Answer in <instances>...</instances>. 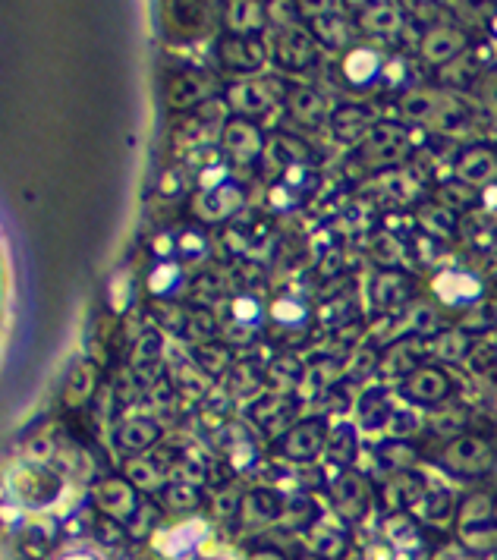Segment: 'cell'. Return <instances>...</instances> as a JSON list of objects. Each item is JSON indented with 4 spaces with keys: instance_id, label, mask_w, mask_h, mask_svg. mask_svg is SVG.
I'll return each mask as SVG.
<instances>
[{
    "instance_id": "cell-23",
    "label": "cell",
    "mask_w": 497,
    "mask_h": 560,
    "mask_svg": "<svg viewBox=\"0 0 497 560\" xmlns=\"http://www.w3.org/2000/svg\"><path fill=\"white\" fill-rule=\"evenodd\" d=\"M309 542H312V551L321 557V560H337L347 551L350 538L343 532L337 523H328V520H318L312 529H309Z\"/></svg>"
},
{
    "instance_id": "cell-7",
    "label": "cell",
    "mask_w": 497,
    "mask_h": 560,
    "mask_svg": "<svg viewBox=\"0 0 497 560\" xmlns=\"http://www.w3.org/2000/svg\"><path fill=\"white\" fill-rule=\"evenodd\" d=\"M450 391H453L450 375L438 369V365H422L419 372H413L403 381V397L419 406H438L450 397Z\"/></svg>"
},
{
    "instance_id": "cell-27",
    "label": "cell",
    "mask_w": 497,
    "mask_h": 560,
    "mask_svg": "<svg viewBox=\"0 0 497 560\" xmlns=\"http://www.w3.org/2000/svg\"><path fill=\"white\" fill-rule=\"evenodd\" d=\"M343 73H347V79L353 85H372L378 76H384V67H381V57L375 51L359 48L343 60Z\"/></svg>"
},
{
    "instance_id": "cell-17",
    "label": "cell",
    "mask_w": 497,
    "mask_h": 560,
    "mask_svg": "<svg viewBox=\"0 0 497 560\" xmlns=\"http://www.w3.org/2000/svg\"><path fill=\"white\" fill-rule=\"evenodd\" d=\"M271 89H274V82H240L227 92V101L240 117H255L271 107V101L277 95Z\"/></svg>"
},
{
    "instance_id": "cell-30",
    "label": "cell",
    "mask_w": 497,
    "mask_h": 560,
    "mask_svg": "<svg viewBox=\"0 0 497 560\" xmlns=\"http://www.w3.org/2000/svg\"><path fill=\"white\" fill-rule=\"evenodd\" d=\"M57 532L60 526L54 520H35L26 526L23 532V551L32 557V560H41L54 545H57Z\"/></svg>"
},
{
    "instance_id": "cell-15",
    "label": "cell",
    "mask_w": 497,
    "mask_h": 560,
    "mask_svg": "<svg viewBox=\"0 0 497 560\" xmlns=\"http://www.w3.org/2000/svg\"><path fill=\"white\" fill-rule=\"evenodd\" d=\"M211 95V82L202 73H177L170 76L167 82V104L177 107V111H192V107H199L205 98Z\"/></svg>"
},
{
    "instance_id": "cell-1",
    "label": "cell",
    "mask_w": 497,
    "mask_h": 560,
    "mask_svg": "<svg viewBox=\"0 0 497 560\" xmlns=\"http://www.w3.org/2000/svg\"><path fill=\"white\" fill-rule=\"evenodd\" d=\"M460 542L469 551H497V494H472L457 513Z\"/></svg>"
},
{
    "instance_id": "cell-3",
    "label": "cell",
    "mask_w": 497,
    "mask_h": 560,
    "mask_svg": "<svg viewBox=\"0 0 497 560\" xmlns=\"http://www.w3.org/2000/svg\"><path fill=\"white\" fill-rule=\"evenodd\" d=\"M98 507L104 516H111V520L123 523V526H133L136 516L142 513V501H139V488L129 482L126 476L117 479H104L101 488L95 491Z\"/></svg>"
},
{
    "instance_id": "cell-52",
    "label": "cell",
    "mask_w": 497,
    "mask_h": 560,
    "mask_svg": "<svg viewBox=\"0 0 497 560\" xmlns=\"http://www.w3.org/2000/svg\"><path fill=\"white\" fill-rule=\"evenodd\" d=\"M409 328L416 334H431L438 328V318H435V309L431 306H416L413 309V321H409Z\"/></svg>"
},
{
    "instance_id": "cell-41",
    "label": "cell",
    "mask_w": 497,
    "mask_h": 560,
    "mask_svg": "<svg viewBox=\"0 0 497 560\" xmlns=\"http://www.w3.org/2000/svg\"><path fill=\"white\" fill-rule=\"evenodd\" d=\"M419 428H422V419L416 409H394V416L387 422L384 432L391 441H406V438H413Z\"/></svg>"
},
{
    "instance_id": "cell-16",
    "label": "cell",
    "mask_w": 497,
    "mask_h": 560,
    "mask_svg": "<svg viewBox=\"0 0 497 560\" xmlns=\"http://www.w3.org/2000/svg\"><path fill=\"white\" fill-rule=\"evenodd\" d=\"M331 126H334V136L347 145H356V142H365V136L372 133L378 126L372 120V111L362 104H347V107H337L334 117H331Z\"/></svg>"
},
{
    "instance_id": "cell-8",
    "label": "cell",
    "mask_w": 497,
    "mask_h": 560,
    "mask_svg": "<svg viewBox=\"0 0 497 560\" xmlns=\"http://www.w3.org/2000/svg\"><path fill=\"white\" fill-rule=\"evenodd\" d=\"M13 491L19 494V501L45 507L60 494V476L54 469L35 463V466H26V469L16 472V476H13Z\"/></svg>"
},
{
    "instance_id": "cell-35",
    "label": "cell",
    "mask_w": 497,
    "mask_h": 560,
    "mask_svg": "<svg viewBox=\"0 0 497 560\" xmlns=\"http://www.w3.org/2000/svg\"><path fill=\"white\" fill-rule=\"evenodd\" d=\"M126 479L139 491H161V469L145 457H133L126 463Z\"/></svg>"
},
{
    "instance_id": "cell-32",
    "label": "cell",
    "mask_w": 497,
    "mask_h": 560,
    "mask_svg": "<svg viewBox=\"0 0 497 560\" xmlns=\"http://www.w3.org/2000/svg\"><path fill=\"white\" fill-rule=\"evenodd\" d=\"M158 498L167 510H174V513H186V510H196L199 501H202V494L196 485H189V482H167L161 491H158Z\"/></svg>"
},
{
    "instance_id": "cell-10",
    "label": "cell",
    "mask_w": 497,
    "mask_h": 560,
    "mask_svg": "<svg viewBox=\"0 0 497 560\" xmlns=\"http://www.w3.org/2000/svg\"><path fill=\"white\" fill-rule=\"evenodd\" d=\"M218 60L221 67L230 73H240V76H252L262 70L265 63V48L258 45V38H224L218 45Z\"/></svg>"
},
{
    "instance_id": "cell-56",
    "label": "cell",
    "mask_w": 497,
    "mask_h": 560,
    "mask_svg": "<svg viewBox=\"0 0 497 560\" xmlns=\"http://www.w3.org/2000/svg\"><path fill=\"white\" fill-rule=\"evenodd\" d=\"M155 252L161 255V252H170V236H158L155 240Z\"/></svg>"
},
{
    "instance_id": "cell-13",
    "label": "cell",
    "mask_w": 497,
    "mask_h": 560,
    "mask_svg": "<svg viewBox=\"0 0 497 560\" xmlns=\"http://www.w3.org/2000/svg\"><path fill=\"white\" fill-rule=\"evenodd\" d=\"M240 202H243L240 186L221 183V186H214V189L199 192V199H196V205H192V211H196L202 221L218 224V221L230 218V214H233L236 208H240Z\"/></svg>"
},
{
    "instance_id": "cell-14",
    "label": "cell",
    "mask_w": 497,
    "mask_h": 560,
    "mask_svg": "<svg viewBox=\"0 0 497 560\" xmlns=\"http://www.w3.org/2000/svg\"><path fill=\"white\" fill-rule=\"evenodd\" d=\"M161 438V425L151 419V416H139V419H123L114 428V444L123 454H145V450Z\"/></svg>"
},
{
    "instance_id": "cell-37",
    "label": "cell",
    "mask_w": 497,
    "mask_h": 560,
    "mask_svg": "<svg viewBox=\"0 0 497 560\" xmlns=\"http://www.w3.org/2000/svg\"><path fill=\"white\" fill-rule=\"evenodd\" d=\"M287 413H290V406H287V397L284 394H268L262 397L255 406H252V416L258 425H277V422H287Z\"/></svg>"
},
{
    "instance_id": "cell-2",
    "label": "cell",
    "mask_w": 497,
    "mask_h": 560,
    "mask_svg": "<svg viewBox=\"0 0 497 560\" xmlns=\"http://www.w3.org/2000/svg\"><path fill=\"white\" fill-rule=\"evenodd\" d=\"M331 501L340 520L359 523L372 507V485L356 469H337V479L331 482Z\"/></svg>"
},
{
    "instance_id": "cell-22",
    "label": "cell",
    "mask_w": 497,
    "mask_h": 560,
    "mask_svg": "<svg viewBox=\"0 0 497 560\" xmlns=\"http://www.w3.org/2000/svg\"><path fill=\"white\" fill-rule=\"evenodd\" d=\"M356 422L359 428H365V432H375V428H387V422H391L394 409H391V397H387L384 387H375V391H365L362 400H359V409H356Z\"/></svg>"
},
{
    "instance_id": "cell-19",
    "label": "cell",
    "mask_w": 497,
    "mask_h": 560,
    "mask_svg": "<svg viewBox=\"0 0 497 560\" xmlns=\"http://www.w3.org/2000/svg\"><path fill=\"white\" fill-rule=\"evenodd\" d=\"M425 488L428 485L419 472H397V476L384 485V504H391V510H397V513L413 510L416 504H422Z\"/></svg>"
},
{
    "instance_id": "cell-39",
    "label": "cell",
    "mask_w": 497,
    "mask_h": 560,
    "mask_svg": "<svg viewBox=\"0 0 497 560\" xmlns=\"http://www.w3.org/2000/svg\"><path fill=\"white\" fill-rule=\"evenodd\" d=\"M192 359L202 372H224L230 369V350L218 347V343H199V347H192Z\"/></svg>"
},
{
    "instance_id": "cell-54",
    "label": "cell",
    "mask_w": 497,
    "mask_h": 560,
    "mask_svg": "<svg viewBox=\"0 0 497 560\" xmlns=\"http://www.w3.org/2000/svg\"><path fill=\"white\" fill-rule=\"evenodd\" d=\"M362 560H391V548H387V542L369 545L362 551Z\"/></svg>"
},
{
    "instance_id": "cell-25",
    "label": "cell",
    "mask_w": 497,
    "mask_h": 560,
    "mask_svg": "<svg viewBox=\"0 0 497 560\" xmlns=\"http://www.w3.org/2000/svg\"><path fill=\"white\" fill-rule=\"evenodd\" d=\"M265 26V7L258 4H230L227 7V29L236 38H255Z\"/></svg>"
},
{
    "instance_id": "cell-26",
    "label": "cell",
    "mask_w": 497,
    "mask_h": 560,
    "mask_svg": "<svg viewBox=\"0 0 497 560\" xmlns=\"http://www.w3.org/2000/svg\"><path fill=\"white\" fill-rule=\"evenodd\" d=\"M98 391V369L95 362H79L76 369L70 372L67 378V391H63V397H67L70 406H85Z\"/></svg>"
},
{
    "instance_id": "cell-24",
    "label": "cell",
    "mask_w": 497,
    "mask_h": 560,
    "mask_svg": "<svg viewBox=\"0 0 497 560\" xmlns=\"http://www.w3.org/2000/svg\"><path fill=\"white\" fill-rule=\"evenodd\" d=\"M444 104H450V101H444L435 92L409 89L400 98V114L409 117V120H441L444 117Z\"/></svg>"
},
{
    "instance_id": "cell-59",
    "label": "cell",
    "mask_w": 497,
    "mask_h": 560,
    "mask_svg": "<svg viewBox=\"0 0 497 560\" xmlns=\"http://www.w3.org/2000/svg\"><path fill=\"white\" fill-rule=\"evenodd\" d=\"M488 560H497V551H494V554H491V557H488Z\"/></svg>"
},
{
    "instance_id": "cell-46",
    "label": "cell",
    "mask_w": 497,
    "mask_h": 560,
    "mask_svg": "<svg viewBox=\"0 0 497 560\" xmlns=\"http://www.w3.org/2000/svg\"><path fill=\"white\" fill-rule=\"evenodd\" d=\"M183 284V271L177 265H158L151 274V293L155 296H174Z\"/></svg>"
},
{
    "instance_id": "cell-51",
    "label": "cell",
    "mask_w": 497,
    "mask_h": 560,
    "mask_svg": "<svg viewBox=\"0 0 497 560\" xmlns=\"http://www.w3.org/2000/svg\"><path fill=\"white\" fill-rule=\"evenodd\" d=\"M372 369H378V353H375L372 347H365V350H359V353L353 356L350 375H353V378H365Z\"/></svg>"
},
{
    "instance_id": "cell-31",
    "label": "cell",
    "mask_w": 497,
    "mask_h": 560,
    "mask_svg": "<svg viewBox=\"0 0 497 560\" xmlns=\"http://www.w3.org/2000/svg\"><path fill=\"white\" fill-rule=\"evenodd\" d=\"M268 158H274V164H277V167H284V170L306 167V161H309V148L302 145L299 139H293V136L277 133V136L268 142Z\"/></svg>"
},
{
    "instance_id": "cell-36",
    "label": "cell",
    "mask_w": 497,
    "mask_h": 560,
    "mask_svg": "<svg viewBox=\"0 0 497 560\" xmlns=\"http://www.w3.org/2000/svg\"><path fill=\"white\" fill-rule=\"evenodd\" d=\"M419 369H422V365L416 362L413 343H397V347L387 353L384 362H381V372L384 375H413Z\"/></svg>"
},
{
    "instance_id": "cell-48",
    "label": "cell",
    "mask_w": 497,
    "mask_h": 560,
    "mask_svg": "<svg viewBox=\"0 0 497 560\" xmlns=\"http://www.w3.org/2000/svg\"><path fill=\"white\" fill-rule=\"evenodd\" d=\"M258 318H262V306H258V299L252 296H236L233 299V321L243 328H252L258 325Z\"/></svg>"
},
{
    "instance_id": "cell-45",
    "label": "cell",
    "mask_w": 497,
    "mask_h": 560,
    "mask_svg": "<svg viewBox=\"0 0 497 560\" xmlns=\"http://www.w3.org/2000/svg\"><path fill=\"white\" fill-rule=\"evenodd\" d=\"M441 202L453 211H463V208H472L479 202V196L472 192V186H466L463 180H447L441 186Z\"/></svg>"
},
{
    "instance_id": "cell-4",
    "label": "cell",
    "mask_w": 497,
    "mask_h": 560,
    "mask_svg": "<svg viewBox=\"0 0 497 560\" xmlns=\"http://www.w3.org/2000/svg\"><path fill=\"white\" fill-rule=\"evenodd\" d=\"M324 444H328V438H324V422L306 419V422L290 425L287 432L280 435L277 450H280V457H287L293 463H312V460H318Z\"/></svg>"
},
{
    "instance_id": "cell-43",
    "label": "cell",
    "mask_w": 497,
    "mask_h": 560,
    "mask_svg": "<svg viewBox=\"0 0 497 560\" xmlns=\"http://www.w3.org/2000/svg\"><path fill=\"white\" fill-rule=\"evenodd\" d=\"M435 353L444 362H463L469 356V337L463 331H447L435 340Z\"/></svg>"
},
{
    "instance_id": "cell-28",
    "label": "cell",
    "mask_w": 497,
    "mask_h": 560,
    "mask_svg": "<svg viewBox=\"0 0 497 560\" xmlns=\"http://www.w3.org/2000/svg\"><path fill=\"white\" fill-rule=\"evenodd\" d=\"M359 26L369 35H394L403 26V16L394 4H372L362 10Z\"/></svg>"
},
{
    "instance_id": "cell-33",
    "label": "cell",
    "mask_w": 497,
    "mask_h": 560,
    "mask_svg": "<svg viewBox=\"0 0 497 560\" xmlns=\"http://www.w3.org/2000/svg\"><path fill=\"white\" fill-rule=\"evenodd\" d=\"M133 293H136V277L129 271H120L111 277V284H107V306L117 315H126L129 306H133Z\"/></svg>"
},
{
    "instance_id": "cell-38",
    "label": "cell",
    "mask_w": 497,
    "mask_h": 560,
    "mask_svg": "<svg viewBox=\"0 0 497 560\" xmlns=\"http://www.w3.org/2000/svg\"><path fill=\"white\" fill-rule=\"evenodd\" d=\"M183 331L199 347V343H211V337L218 334V321H214V315L208 309H192L189 318L183 321Z\"/></svg>"
},
{
    "instance_id": "cell-5",
    "label": "cell",
    "mask_w": 497,
    "mask_h": 560,
    "mask_svg": "<svg viewBox=\"0 0 497 560\" xmlns=\"http://www.w3.org/2000/svg\"><path fill=\"white\" fill-rule=\"evenodd\" d=\"M444 466H450L460 476H482L491 466V447L488 441L475 438V435H457L441 454Z\"/></svg>"
},
{
    "instance_id": "cell-20",
    "label": "cell",
    "mask_w": 497,
    "mask_h": 560,
    "mask_svg": "<svg viewBox=\"0 0 497 560\" xmlns=\"http://www.w3.org/2000/svg\"><path fill=\"white\" fill-rule=\"evenodd\" d=\"M463 48H466V35L450 26H438L422 38V54L428 63H450L463 54Z\"/></svg>"
},
{
    "instance_id": "cell-50",
    "label": "cell",
    "mask_w": 497,
    "mask_h": 560,
    "mask_svg": "<svg viewBox=\"0 0 497 560\" xmlns=\"http://www.w3.org/2000/svg\"><path fill=\"white\" fill-rule=\"evenodd\" d=\"M337 432H340V441L334 438V444H331V454H334V460H337V463H350V460L356 457V432H353L350 425H340Z\"/></svg>"
},
{
    "instance_id": "cell-6",
    "label": "cell",
    "mask_w": 497,
    "mask_h": 560,
    "mask_svg": "<svg viewBox=\"0 0 497 560\" xmlns=\"http://www.w3.org/2000/svg\"><path fill=\"white\" fill-rule=\"evenodd\" d=\"M406 129L400 123H378L362 142V158L372 167L397 164L406 152Z\"/></svg>"
},
{
    "instance_id": "cell-49",
    "label": "cell",
    "mask_w": 497,
    "mask_h": 560,
    "mask_svg": "<svg viewBox=\"0 0 497 560\" xmlns=\"http://www.w3.org/2000/svg\"><path fill=\"white\" fill-rule=\"evenodd\" d=\"M95 538H98V542H104V545H120L126 538V526L101 513L95 520Z\"/></svg>"
},
{
    "instance_id": "cell-42",
    "label": "cell",
    "mask_w": 497,
    "mask_h": 560,
    "mask_svg": "<svg viewBox=\"0 0 497 560\" xmlns=\"http://www.w3.org/2000/svg\"><path fill=\"white\" fill-rule=\"evenodd\" d=\"M211 510L221 523H233L236 516H243V494L236 488H221L211 498Z\"/></svg>"
},
{
    "instance_id": "cell-53",
    "label": "cell",
    "mask_w": 497,
    "mask_h": 560,
    "mask_svg": "<svg viewBox=\"0 0 497 560\" xmlns=\"http://www.w3.org/2000/svg\"><path fill=\"white\" fill-rule=\"evenodd\" d=\"M180 252H183L186 258H202V255L208 252V246H205V236H202V233H196V230H186V233L180 236Z\"/></svg>"
},
{
    "instance_id": "cell-11",
    "label": "cell",
    "mask_w": 497,
    "mask_h": 560,
    "mask_svg": "<svg viewBox=\"0 0 497 560\" xmlns=\"http://www.w3.org/2000/svg\"><path fill=\"white\" fill-rule=\"evenodd\" d=\"M457 180L466 186H494L497 183V152L491 145H469L457 158Z\"/></svg>"
},
{
    "instance_id": "cell-58",
    "label": "cell",
    "mask_w": 497,
    "mask_h": 560,
    "mask_svg": "<svg viewBox=\"0 0 497 560\" xmlns=\"http://www.w3.org/2000/svg\"><path fill=\"white\" fill-rule=\"evenodd\" d=\"M488 29H491V35L497 38V13H494V16L488 19Z\"/></svg>"
},
{
    "instance_id": "cell-47",
    "label": "cell",
    "mask_w": 497,
    "mask_h": 560,
    "mask_svg": "<svg viewBox=\"0 0 497 560\" xmlns=\"http://www.w3.org/2000/svg\"><path fill=\"white\" fill-rule=\"evenodd\" d=\"M315 504L309 498H302V494H296V498H287V507H284V523L290 520V526H315Z\"/></svg>"
},
{
    "instance_id": "cell-21",
    "label": "cell",
    "mask_w": 497,
    "mask_h": 560,
    "mask_svg": "<svg viewBox=\"0 0 497 560\" xmlns=\"http://www.w3.org/2000/svg\"><path fill=\"white\" fill-rule=\"evenodd\" d=\"M435 290L447 306H469L482 296L479 280H475L472 274H460V271H444L435 280Z\"/></svg>"
},
{
    "instance_id": "cell-40",
    "label": "cell",
    "mask_w": 497,
    "mask_h": 560,
    "mask_svg": "<svg viewBox=\"0 0 497 560\" xmlns=\"http://www.w3.org/2000/svg\"><path fill=\"white\" fill-rule=\"evenodd\" d=\"M161 353H164V337L161 331L155 328H145L136 340V350H133V359L136 365H155L161 362Z\"/></svg>"
},
{
    "instance_id": "cell-34",
    "label": "cell",
    "mask_w": 497,
    "mask_h": 560,
    "mask_svg": "<svg viewBox=\"0 0 497 560\" xmlns=\"http://www.w3.org/2000/svg\"><path fill=\"white\" fill-rule=\"evenodd\" d=\"M384 535H387V545H400V548H413L419 545V526L409 520L406 513H397L391 520L384 523Z\"/></svg>"
},
{
    "instance_id": "cell-9",
    "label": "cell",
    "mask_w": 497,
    "mask_h": 560,
    "mask_svg": "<svg viewBox=\"0 0 497 560\" xmlns=\"http://www.w3.org/2000/svg\"><path fill=\"white\" fill-rule=\"evenodd\" d=\"M274 60L284 70H309L315 60V38L302 26H290L274 41Z\"/></svg>"
},
{
    "instance_id": "cell-57",
    "label": "cell",
    "mask_w": 497,
    "mask_h": 560,
    "mask_svg": "<svg viewBox=\"0 0 497 560\" xmlns=\"http://www.w3.org/2000/svg\"><path fill=\"white\" fill-rule=\"evenodd\" d=\"M252 560H284V557H280L277 551H271V548H268V551H258Z\"/></svg>"
},
{
    "instance_id": "cell-12",
    "label": "cell",
    "mask_w": 497,
    "mask_h": 560,
    "mask_svg": "<svg viewBox=\"0 0 497 560\" xmlns=\"http://www.w3.org/2000/svg\"><path fill=\"white\" fill-rule=\"evenodd\" d=\"M221 142L230 152V158H236L240 164H252L255 158H262L268 152L262 133H258L255 123H249V120H230L224 126V139Z\"/></svg>"
},
{
    "instance_id": "cell-44",
    "label": "cell",
    "mask_w": 497,
    "mask_h": 560,
    "mask_svg": "<svg viewBox=\"0 0 497 560\" xmlns=\"http://www.w3.org/2000/svg\"><path fill=\"white\" fill-rule=\"evenodd\" d=\"M422 504H425V510H422V516L428 523H441V520H447L450 516V510H453V498L444 491V488H425V498H422Z\"/></svg>"
},
{
    "instance_id": "cell-18",
    "label": "cell",
    "mask_w": 497,
    "mask_h": 560,
    "mask_svg": "<svg viewBox=\"0 0 497 560\" xmlns=\"http://www.w3.org/2000/svg\"><path fill=\"white\" fill-rule=\"evenodd\" d=\"M284 507H287V498H280L277 491L255 488L243 498V520L249 526H265L274 520H284Z\"/></svg>"
},
{
    "instance_id": "cell-29",
    "label": "cell",
    "mask_w": 497,
    "mask_h": 560,
    "mask_svg": "<svg viewBox=\"0 0 497 560\" xmlns=\"http://www.w3.org/2000/svg\"><path fill=\"white\" fill-rule=\"evenodd\" d=\"M290 114L299 123L318 126L324 120V114H328V104H324V98L315 89H293L290 92Z\"/></svg>"
},
{
    "instance_id": "cell-55",
    "label": "cell",
    "mask_w": 497,
    "mask_h": 560,
    "mask_svg": "<svg viewBox=\"0 0 497 560\" xmlns=\"http://www.w3.org/2000/svg\"><path fill=\"white\" fill-rule=\"evenodd\" d=\"M482 202H485L488 208H497V183L485 189V196H482Z\"/></svg>"
}]
</instances>
